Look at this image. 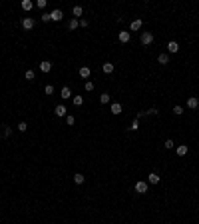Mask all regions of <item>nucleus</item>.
<instances>
[{
    "instance_id": "f257e3e1",
    "label": "nucleus",
    "mask_w": 199,
    "mask_h": 224,
    "mask_svg": "<svg viewBox=\"0 0 199 224\" xmlns=\"http://www.w3.org/2000/svg\"><path fill=\"white\" fill-rule=\"evenodd\" d=\"M139 42H141L143 46H149L151 42H153V32H141V36H139Z\"/></svg>"
},
{
    "instance_id": "f03ea898",
    "label": "nucleus",
    "mask_w": 199,
    "mask_h": 224,
    "mask_svg": "<svg viewBox=\"0 0 199 224\" xmlns=\"http://www.w3.org/2000/svg\"><path fill=\"white\" fill-rule=\"evenodd\" d=\"M135 192H137V194H145L147 192V182H145V180H139V182H135Z\"/></svg>"
},
{
    "instance_id": "7ed1b4c3",
    "label": "nucleus",
    "mask_w": 199,
    "mask_h": 224,
    "mask_svg": "<svg viewBox=\"0 0 199 224\" xmlns=\"http://www.w3.org/2000/svg\"><path fill=\"white\" fill-rule=\"evenodd\" d=\"M54 114H56L58 118H64V116H68V108L64 106V104H58V106L54 108Z\"/></svg>"
},
{
    "instance_id": "20e7f679",
    "label": "nucleus",
    "mask_w": 199,
    "mask_h": 224,
    "mask_svg": "<svg viewBox=\"0 0 199 224\" xmlns=\"http://www.w3.org/2000/svg\"><path fill=\"white\" fill-rule=\"evenodd\" d=\"M159 174L157 172H149V174H147V184H159Z\"/></svg>"
},
{
    "instance_id": "39448f33",
    "label": "nucleus",
    "mask_w": 199,
    "mask_h": 224,
    "mask_svg": "<svg viewBox=\"0 0 199 224\" xmlns=\"http://www.w3.org/2000/svg\"><path fill=\"white\" fill-rule=\"evenodd\" d=\"M22 28H24V30H32V28H34V18L26 16V18L22 20Z\"/></svg>"
},
{
    "instance_id": "423d86ee",
    "label": "nucleus",
    "mask_w": 199,
    "mask_h": 224,
    "mask_svg": "<svg viewBox=\"0 0 199 224\" xmlns=\"http://www.w3.org/2000/svg\"><path fill=\"white\" fill-rule=\"evenodd\" d=\"M197 106H199V98H197V96H189V98H187V108L195 110Z\"/></svg>"
},
{
    "instance_id": "0eeeda50",
    "label": "nucleus",
    "mask_w": 199,
    "mask_h": 224,
    "mask_svg": "<svg viewBox=\"0 0 199 224\" xmlns=\"http://www.w3.org/2000/svg\"><path fill=\"white\" fill-rule=\"evenodd\" d=\"M50 14H52V22H60V20L64 18V12H62V10H58V8H56V10H52Z\"/></svg>"
},
{
    "instance_id": "6e6552de",
    "label": "nucleus",
    "mask_w": 199,
    "mask_h": 224,
    "mask_svg": "<svg viewBox=\"0 0 199 224\" xmlns=\"http://www.w3.org/2000/svg\"><path fill=\"white\" fill-rule=\"evenodd\" d=\"M187 144H177L175 146V152H177V156H185V154H187Z\"/></svg>"
},
{
    "instance_id": "1a4fd4ad",
    "label": "nucleus",
    "mask_w": 199,
    "mask_h": 224,
    "mask_svg": "<svg viewBox=\"0 0 199 224\" xmlns=\"http://www.w3.org/2000/svg\"><path fill=\"white\" fill-rule=\"evenodd\" d=\"M109 112L116 114V116H117V114H121V104H120V102H112V106H109Z\"/></svg>"
},
{
    "instance_id": "9d476101",
    "label": "nucleus",
    "mask_w": 199,
    "mask_h": 224,
    "mask_svg": "<svg viewBox=\"0 0 199 224\" xmlns=\"http://www.w3.org/2000/svg\"><path fill=\"white\" fill-rule=\"evenodd\" d=\"M117 38H120V42H124V44H125V42H129V38H132V34H129L128 30H121L120 34H117Z\"/></svg>"
},
{
    "instance_id": "9b49d317",
    "label": "nucleus",
    "mask_w": 199,
    "mask_h": 224,
    "mask_svg": "<svg viewBox=\"0 0 199 224\" xmlns=\"http://www.w3.org/2000/svg\"><path fill=\"white\" fill-rule=\"evenodd\" d=\"M167 50H169V54H175V52H179V44H177L175 40H171L167 44Z\"/></svg>"
},
{
    "instance_id": "f8f14e48",
    "label": "nucleus",
    "mask_w": 199,
    "mask_h": 224,
    "mask_svg": "<svg viewBox=\"0 0 199 224\" xmlns=\"http://www.w3.org/2000/svg\"><path fill=\"white\" fill-rule=\"evenodd\" d=\"M40 70L42 72H50V70H52V62L50 60H42L40 62Z\"/></svg>"
},
{
    "instance_id": "ddd939ff",
    "label": "nucleus",
    "mask_w": 199,
    "mask_h": 224,
    "mask_svg": "<svg viewBox=\"0 0 199 224\" xmlns=\"http://www.w3.org/2000/svg\"><path fill=\"white\" fill-rule=\"evenodd\" d=\"M78 74H80V76H82V78H84V80H86V78H90V74H92V70H90V68H88V66H82V68H80V70H78Z\"/></svg>"
},
{
    "instance_id": "4468645a",
    "label": "nucleus",
    "mask_w": 199,
    "mask_h": 224,
    "mask_svg": "<svg viewBox=\"0 0 199 224\" xmlns=\"http://www.w3.org/2000/svg\"><path fill=\"white\" fill-rule=\"evenodd\" d=\"M113 68H116V66H113L112 62H104V64H101V70H104L105 74H112V72H113Z\"/></svg>"
},
{
    "instance_id": "2eb2a0df",
    "label": "nucleus",
    "mask_w": 199,
    "mask_h": 224,
    "mask_svg": "<svg viewBox=\"0 0 199 224\" xmlns=\"http://www.w3.org/2000/svg\"><path fill=\"white\" fill-rule=\"evenodd\" d=\"M72 14H74V18H76V20H78L80 16L84 14V8H82V6H74V8H72Z\"/></svg>"
},
{
    "instance_id": "dca6fc26",
    "label": "nucleus",
    "mask_w": 199,
    "mask_h": 224,
    "mask_svg": "<svg viewBox=\"0 0 199 224\" xmlns=\"http://www.w3.org/2000/svg\"><path fill=\"white\" fill-rule=\"evenodd\" d=\"M20 6H22V10H32L34 8V2H30V0H22V2H20Z\"/></svg>"
},
{
    "instance_id": "f3484780",
    "label": "nucleus",
    "mask_w": 199,
    "mask_h": 224,
    "mask_svg": "<svg viewBox=\"0 0 199 224\" xmlns=\"http://www.w3.org/2000/svg\"><path fill=\"white\" fill-rule=\"evenodd\" d=\"M157 62H159V64H169V54L161 52V54L157 56Z\"/></svg>"
},
{
    "instance_id": "a211bd4d",
    "label": "nucleus",
    "mask_w": 199,
    "mask_h": 224,
    "mask_svg": "<svg viewBox=\"0 0 199 224\" xmlns=\"http://www.w3.org/2000/svg\"><path fill=\"white\" fill-rule=\"evenodd\" d=\"M141 26H143V20H141V18H135L133 22H132V30H133V32H135V30H139Z\"/></svg>"
},
{
    "instance_id": "6ab92c4d",
    "label": "nucleus",
    "mask_w": 199,
    "mask_h": 224,
    "mask_svg": "<svg viewBox=\"0 0 199 224\" xmlns=\"http://www.w3.org/2000/svg\"><path fill=\"white\" fill-rule=\"evenodd\" d=\"M60 96H62V98H64V100L72 98V90H70V88H68V86H64V88H62V92H60Z\"/></svg>"
},
{
    "instance_id": "aec40b11",
    "label": "nucleus",
    "mask_w": 199,
    "mask_h": 224,
    "mask_svg": "<svg viewBox=\"0 0 199 224\" xmlns=\"http://www.w3.org/2000/svg\"><path fill=\"white\" fill-rule=\"evenodd\" d=\"M84 180H86V176H84L82 172H78V174H74V182H76V184H84Z\"/></svg>"
},
{
    "instance_id": "412c9836",
    "label": "nucleus",
    "mask_w": 199,
    "mask_h": 224,
    "mask_svg": "<svg viewBox=\"0 0 199 224\" xmlns=\"http://www.w3.org/2000/svg\"><path fill=\"white\" fill-rule=\"evenodd\" d=\"M78 26H80V20H76V18H72L70 22H68V28H70V30H76Z\"/></svg>"
},
{
    "instance_id": "4be33fe9",
    "label": "nucleus",
    "mask_w": 199,
    "mask_h": 224,
    "mask_svg": "<svg viewBox=\"0 0 199 224\" xmlns=\"http://www.w3.org/2000/svg\"><path fill=\"white\" fill-rule=\"evenodd\" d=\"M72 102H74V106H82V104H84V96H74Z\"/></svg>"
},
{
    "instance_id": "5701e85b",
    "label": "nucleus",
    "mask_w": 199,
    "mask_h": 224,
    "mask_svg": "<svg viewBox=\"0 0 199 224\" xmlns=\"http://www.w3.org/2000/svg\"><path fill=\"white\" fill-rule=\"evenodd\" d=\"M109 100H112V98H109V94H108V92H104V94L100 96V102H101V104H108Z\"/></svg>"
},
{
    "instance_id": "b1692460",
    "label": "nucleus",
    "mask_w": 199,
    "mask_h": 224,
    "mask_svg": "<svg viewBox=\"0 0 199 224\" xmlns=\"http://www.w3.org/2000/svg\"><path fill=\"white\" fill-rule=\"evenodd\" d=\"M66 124H68V126H74V124H76V118L72 116V114H68V116H66Z\"/></svg>"
},
{
    "instance_id": "393cba45",
    "label": "nucleus",
    "mask_w": 199,
    "mask_h": 224,
    "mask_svg": "<svg viewBox=\"0 0 199 224\" xmlns=\"http://www.w3.org/2000/svg\"><path fill=\"white\" fill-rule=\"evenodd\" d=\"M24 78H26V80H34V78H36V74H34V70H26V74H24Z\"/></svg>"
},
{
    "instance_id": "a878e982",
    "label": "nucleus",
    "mask_w": 199,
    "mask_h": 224,
    "mask_svg": "<svg viewBox=\"0 0 199 224\" xmlns=\"http://www.w3.org/2000/svg\"><path fill=\"white\" fill-rule=\"evenodd\" d=\"M84 88H86V92H92V90H94V82H90V80H86V84H84Z\"/></svg>"
},
{
    "instance_id": "bb28decb",
    "label": "nucleus",
    "mask_w": 199,
    "mask_h": 224,
    "mask_svg": "<svg viewBox=\"0 0 199 224\" xmlns=\"http://www.w3.org/2000/svg\"><path fill=\"white\" fill-rule=\"evenodd\" d=\"M173 114L181 116V114H183V106H179V104H177V106H173Z\"/></svg>"
},
{
    "instance_id": "cd10ccee",
    "label": "nucleus",
    "mask_w": 199,
    "mask_h": 224,
    "mask_svg": "<svg viewBox=\"0 0 199 224\" xmlns=\"http://www.w3.org/2000/svg\"><path fill=\"white\" fill-rule=\"evenodd\" d=\"M163 146H165V148H169V150H171V148H175V142H173L171 138H167V140H165V144H163Z\"/></svg>"
},
{
    "instance_id": "c85d7f7f",
    "label": "nucleus",
    "mask_w": 199,
    "mask_h": 224,
    "mask_svg": "<svg viewBox=\"0 0 199 224\" xmlns=\"http://www.w3.org/2000/svg\"><path fill=\"white\" fill-rule=\"evenodd\" d=\"M137 128H139V120H133L132 124H129V130H132V132H135Z\"/></svg>"
},
{
    "instance_id": "c756f323",
    "label": "nucleus",
    "mask_w": 199,
    "mask_h": 224,
    "mask_svg": "<svg viewBox=\"0 0 199 224\" xmlns=\"http://www.w3.org/2000/svg\"><path fill=\"white\" fill-rule=\"evenodd\" d=\"M50 20H52V14H50V12H44V14H42V22H50Z\"/></svg>"
},
{
    "instance_id": "7c9ffc66",
    "label": "nucleus",
    "mask_w": 199,
    "mask_h": 224,
    "mask_svg": "<svg viewBox=\"0 0 199 224\" xmlns=\"http://www.w3.org/2000/svg\"><path fill=\"white\" fill-rule=\"evenodd\" d=\"M44 92H46V94H54V86H52V84H46Z\"/></svg>"
},
{
    "instance_id": "2f4dec72",
    "label": "nucleus",
    "mask_w": 199,
    "mask_h": 224,
    "mask_svg": "<svg viewBox=\"0 0 199 224\" xmlns=\"http://www.w3.org/2000/svg\"><path fill=\"white\" fill-rule=\"evenodd\" d=\"M18 130H20V132H26V130H28V124H26V122H20V124H18Z\"/></svg>"
},
{
    "instance_id": "473e14b6",
    "label": "nucleus",
    "mask_w": 199,
    "mask_h": 224,
    "mask_svg": "<svg viewBox=\"0 0 199 224\" xmlns=\"http://www.w3.org/2000/svg\"><path fill=\"white\" fill-rule=\"evenodd\" d=\"M2 128H4V136H10V134H12V128H10V126H2Z\"/></svg>"
},
{
    "instance_id": "72a5a7b5",
    "label": "nucleus",
    "mask_w": 199,
    "mask_h": 224,
    "mask_svg": "<svg viewBox=\"0 0 199 224\" xmlns=\"http://www.w3.org/2000/svg\"><path fill=\"white\" fill-rule=\"evenodd\" d=\"M46 4H48L46 0H38V2H36V6H38V8H46Z\"/></svg>"
},
{
    "instance_id": "f704fd0d",
    "label": "nucleus",
    "mask_w": 199,
    "mask_h": 224,
    "mask_svg": "<svg viewBox=\"0 0 199 224\" xmlns=\"http://www.w3.org/2000/svg\"><path fill=\"white\" fill-rule=\"evenodd\" d=\"M147 114H151V116H157L159 110H157V108H149V110H147Z\"/></svg>"
},
{
    "instance_id": "c9c22d12",
    "label": "nucleus",
    "mask_w": 199,
    "mask_h": 224,
    "mask_svg": "<svg viewBox=\"0 0 199 224\" xmlns=\"http://www.w3.org/2000/svg\"><path fill=\"white\" fill-rule=\"evenodd\" d=\"M80 26L86 28V26H88V20H86V18H82V20H80Z\"/></svg>"
},
{
    "instance_id": "e433bc0d",
    "label": "nucleus",
    "mask_w": 199,
    "mask_h": 224,
    "mask_svg": "<svg viewBox=\"0 0 199 224\" xmlns=\"http://www.w3.org/2000/svg\"><path fill=\"white\" fill-rule=\"evenodd\" d=\"M145 114H147V112H137V116H135V120H139V118H143Z\"/></svg>"
}]
</instances>
